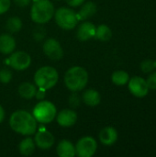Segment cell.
Returning a JSON list of instances; mask_svg holds the SVG:
<instances>
[{"label":"cell","instance_id":"1","mask_svg":"<svg viewBox=\"0 0 156 157\" xmlns=\"http://www.w3.org/2000/svg\"><path fill=\"white\" fill-rule=\"evenodd\" d=\"M10 128L18 134L30 136L37 131V121L32 114L26 110L13 112L9 119Z\"/></svg>","mask_w":156,"mask_h":157},{"label":"cell","instance_id":"2","mask_svg":"<svg viewBox=\"0 0 156 157\" xmlns=\"http://www.w3.org/2000/svg\"><path fill=\"white\" fill-rule=\"evenodd\" d=\"M88 73L81 66H74L67 70L64 75V84L72 92H78L84 89L88 83Z\"/></svg>","mask_w":156,"mask_h":157},{"label":"cell","instance_id":"3","mask_svg":"<svg viewBox=\"0 0 156 157\" xmlns=\"http://www.w3.org/2000/svg\"><path fill=\"white\" fill-rule=\"evenodd\" d=\"M54 6L50 0H34L30 17L37 24H45L49 22L54 15Z\"/></svg>","mask_w":156,"mask_h":157},{"label":"cell","instance_id":"4","mask_svg":"<svg viewBox=\"0 0 156 157\" xmlns=\"http://www.w3.org/2000/svg\"><path fill=\"white\" fill-rule=\"evenodd\" d=\"M57 70L51 66H43L38 69L34 75V83L39 88L45 90L52 88L58 82Z\"/></svg>","mask_w":156,"mask_h":157},{"label":"cell","instance_id":"5","mask_svg":"<svg viewBox=\"0 0 156 157\" xmlns=\"http://www.w3.org/2000/svg\"><path fill=\"white\" fill-rule=\"evenodd\" d=\"M32 113L37 122L47 124L54 120L57 114V110L54 104L51 101L41 100L34 107Z\"/></svg>","mask_w":156,"mask_h":157},{"label":"cell","instance_id":"6","mask_svg":"<svg viewBox=\"0 0 156 157\" xmlns=\"http://www.w3.org/2000/svg\"><path fill=\"white\" fill-rule=\"evenodd\" d=\"M54 18L57 25L65 30L74 29L79 21L76 12L68 7H60L54 11Z\"/></svg>","mask_w":156,"mask_h":157},{"label":"cell","instance_id":"7","mask_svg":"<svg viewBox=\"0 0 156 157\" xmlns=\"http://www.w3.org/2000/svg\"><path fill=\"white\" fill-rule=\"evenodd\" d=\"M97 141L91 136L81 138L75 144V155L79 157H92L97 152Z\"/></svg>","mask_w":156,"mask_h":157},{"label":"cell","instance_id":"8","mask_svg":"<svg viewBox=\"0 0 156 157\" xmlns=\"http://www.w3.org/2000/svg\"><path fill=\"white\" fill-rule=\"evenodd\" d=\"M7 63L11 68L17 71H23L30 66L31 58L30 55L25 52L22 51L13 52L7 60Z\"/></svg>","mask_w":156,"mask_h":157},{"label":"cell","instance_id":"9","mask_svg":"<svg viewBox=\"0 0 156 157\" xmlns=\"http://www.w3.org/2000/svg\"><path fill=\"white\" fill-rule=\"evenodd\" d=\"M128 88L130 93L135 98H142L148 95L149 87L147 86L146 80L142 76H132L128 82Z\"/></svg>","mask_w":156,"mask_h":157},{"label":"cell","instance_id":"10","mask_svg":"<svg viewBox=\"0 0 156 157\" xmlns=\"http://www.w3.org/2000/svg\"><path fill=\"white\" fill-rule=\"evenodd\" d=\"M43 52L45 55L53 61H58L63 56V50L60 42L55 39H48L43 43Z\"/></svg>","mask_w":156,"mask_h":157},{"label":"cell","instance_id":"11","mask_svg":"<svg viewBox=\"0 0 156 157\" xmlns=\"http://www.w3.org/2000/svg\"><path fill=\"white\" fill-rule=\"evenodd\" d=\"M34 134H35L34 143L38 148H40L41 150H48L53 145L54 137H53L52 133L50 132L49 131H47L41 127L40 129L38 130V132L36 131V132Z\"/></svg>","mask_w":156,"mask_h":157},{"label":"cell","instance_id":"12","mask_svg":"<svg viewBox=\"0 0 156 157\" xmlns=\"http://www.w3.org/2000/svg\"><path fill=\"white\" fill-rule=\"evenodd\" d=\"M56 121L57 123L62 127H72L77 121V114L73 109H65L61 110L56 115Z\"/></svg>","mask_w":156,"mask_h":157},{"label":"cell","instance_id":"13","mask_svg":"<svg viewBox=\"0 0 156 157\" xmlns=\"http://www.w3.org/2000/svg\"><path fill=\"white\" fill-rule=\"evenodd\" d=\"M99 141L102 144L106 146H111L113 145L119 138V133L118 131L111 126H108L103 128L98 135Z\"/></svg>","mask_w":156,"mask_h":157},{"label":"cell","instance_id":"14","mask_svg":"<svg viewBox=\"0 0 156 157\" xmlns=\"http://www.w3.org/2000/svg\"><path fill=\"white\" fill-rule=\"evenodd\" d=\"M96 26L89 21H86L82 23L76 32L77 39L81 41H86L91 40L92 38H95V33H96Z\"/></svg>","mask_w":156,"mask_h":157},{"label":"cell","instance_id":"15","mask_svg":"<svg viewBox=\"0 0 156 157\" xmlns=\"http://www.w3.org/2000/svg\"><path fill=\"white\" fill-rule=\"evenodd\" d=\"M16 49L15 39L7 33L0 35V52L7 55L11 54Z\"/></svg>","mask_w":156,"mask_h":157},{"label":"cell","instance_id":"16","mask_svg":"<svg viewBox=\"0 0 156 157\" xmlns=\"http://www.w3.org/2000/svg\"><path fill=\"white\" fill-rule=\"evenodd\" d=\"M56 152L60 157H74L75 155V146L72 142L63 140L58 144Z\"/></svg>","mask_w":156,"mask_h":157},{"label":"cell","instance_id":"17","mask_svg":"<svg viewBox=\"0 0 156 157\" xmlns=\"http://www.w3.org/2000/svg\"><path fill=\"white\" fill-rule=\"evenodd\" d=\"M97 5L92 1L83 3L81 5V8L76 13L77 17L79 20H86V19L91 17L92 16H94L97 13Z\"/></svg>","mask_w":156,"mask_h":157},{"label":"cell","instance_id":"18","mask_svg":"<svg viewBox=\"0 0 156 157\" xmlns=\"http://www.w3.org/2000/svg\"><path fill=\"white\" fill-rule=\"evenodd\" d=\"M82 100L89 107H96L101 101L100 94L95 89H87L83 93Z\"/></svg>","mask_w":156,"mask_h":157},{"label":"cell","instance_id":"19","mask_svg":"<svg viewBox=\"0 0 156 157\" xmlns=\"http://www.w3.org/2000/svg\"><path fill=\"white\" fill-rule=\"evenodd\" d=\"M36 92H37V86L29 82L22 83L18 86V94L22 98L25 99L33 98L36 95Z\"/></svg>","mask_w":156,"mask_h":157},{"label":"cell","instance_id":"20","mask_svg":"<svg viewBox=\"0 0 156 157\" xmlns=\"http://www.w3.org/2000/svg\"><path fill=\"white\" fill-rule=\"evenodd\" d=\"M35 148H36V144L31 137H27L23 139L18 145V151L20 155L24 156H29L32 155L35 151Z\"/></svg>","mask_w":156,"mask_h":157},{"label":"cell","instance_id":"21","mask_svg":"<svg viewBox=\"0 0 156 157\" xmlns=\"http://www.w3.org/2000/svg\"><path fill=\"white\" fill-rule=\"evenodd\" d=\"M112 37V30L111 29L105 25L101 24L98 27L96 28V33H95V38L100 41H108Z\"/></svg>","mask_w":156,"mask_h":157},{"label":"cell","instance_id":"22","mask_svg":"<svg viewBox=\"0 0 156 157\" xmlns=\"http://www.w3.org/2000/svg\"><path fill=\"white\" fill-rule=\"evenodd\" d=\"M130 80V75L123 70H118L115 71L111 75V81L114 85L122 86L128 84Z\"/></svg>","mask_w":156,"mask_h":157},{"label":"cell","instance_id":"23","mask_svg":"<svg viewBox=\"0 0 156 157\" xmlns=\"http://www.w3.org/2000/svg\"><path fill=\"white\" fill-rule=\"evenodd\" d=\"M22 28V21L18 17H11L7 19L6 24V29L11 33L18 32Z\"/></svg>","mask_w":156,"mask_h":157},{"label":"cell","instance_id":"24","mask_svg":"<svg viewBox=\"0 0 156 157\" xmlns=\"http://www.w3.org/2000/svg\"><path fill=\"white\" fill-rule=\"evenodd\" d=\"M156 69V61L152 59H145L141 63V70L144 74H150Z\"/></svg>","mask_w":156,"mask_h":157},{"label":"cell","instance_id":"25","mask_svg":"<svg viewBox=\"0 0 156 157\" xmlns=\"http://www.w3.org/2000/svg\"><path fill=\"white\" fill-rule=\"evenodd\" d=\"M12 79V73L7 68H2L0 70V82L2 84H8Z\"/></svg>","mask_w":156,"mask_h":157},{"label":"cell","instance_id":"26","mask_svg":"<svg viewBox=\"0 0 156 157\" xmlns=\"http://www.w3.org/2000/svg\"><path fill=\"white\" fill-rule=\"evenodd\" d=\"M45 36H46V29L41 26H38L33 31V38L37 41L42 40L45 38Z\"/></svg>","mask_w":156,"mask_h":157},{"label":"cell","instance_id":"27","mask_svg":"<svg viewBox=\"0 0 156 157\" xmlns=\"http://www.w3.org/2000/svg\"><path fill=\"white\" fill-rule=\"evenodd\" d=\"M81 101H82V98L76 92H73V94L69 98V105L72 108L79 107L80 104H81Z\"/></svg>","mask_w":156,"mask_h":157},{"label":"cell","instance_id":"28","mask_svg":"<svg viewBox=\"0 0 156 157\" xmlns=\"http://www.w3.org/2000/svg\"><path fill=\"white\" fill-rule=\"evenodd\" d=\"M145 80L149 87V90H156V71L150 73L149 76Z\"/></svg>","mask_w":156,"mask_h":157},{"label":"cell","instance_id":"29","mask_svg":"<svg viewBox=\"0 0 156 157\" xmlns=\"http://www.w3.org/2000/svg\"><path fill=\"white\" fill-rule=\"evenodd\" d=\"M10 0H0V15L6 13L10 7Z\"/></svg>","mask_w":156,"mask_h":157},{"label":"cell","instance_id":"30","mask_svg":"<svg viewBox=\"0 0 156 157\" xmlns=\"http://www.w3.org/2000/svg\"><path fill=\"white\" fill-rule=\"evenodd\" d=\"M45 96H46V90H45V89H42V88H39V87H38L37 92H36V95H35L36 98H37V99H39V100H42V99L45 98Z\"/></svg>","mask_w":156,"mask_h":157},{"label":"cell","instance_id":"31","mask_svg":"<svg viewBox=\"0 0 156 157\" xmlns=\"http://www.w3.org/2000/svg\"><path fill=\"white\" fill-rule=\"evenodd\" d=\"M86 0H66L67 4L71 6L76 7V6H80L83 3H85Z\"/></svg>","mask_w":156,"mask_h":157},{"label":"cell","instance_id":"32","mask_svg":"<svg viewBox=\"0 0 156 157\" xmlns=\"http://www.w3.org/2000/svg\"><path fill=\"white\" fill-rule=\"evenodd\" d=\"M14 1H15L16 5H17L18 6H21V7L29 6V3L31 2V0H14Z\"/></svg>","mask_w":156,"mask_h":157},{"label":"cell","instance_id":"33","mask_svg":"<svg viewBox=\"0 0 156 157\" xmlns=\"http://www.w3.org/2000/svg\"><path fill=\"white\" fill-rule=\"evenodd\" d=\"M5 116H6V114H5V110H4L3 107L0 105V123L4 121V120H5Z\"/></svg>","mask_w":156,"mask_h":157},{"label":"cell","instance_id":"34","mask_svg":"<svg viewBox=\"0 0 156 157\" xmlns=\"http://www.w3.org/2000/svg\"><path fill=\"white\" fill-rule=\"evenodd\" d=\"M56 1H59V0H56Z\"/></svg>","mask_w":156,"mask_h":157},{"label":"cell","instance_id":"35","mask_svg":"<svg viewBox=\"0 0 156 157\" xmlns=\"http://www.w3.org/2000/svg\"><path fill=\"white\" fill-rule=\"evenodd\" d=\"M31 1H32V0H31ZM33 1H34V0H33Z\"/></svg>","mask_w":156,"mask_h":157},{"label":"cell","instance_id":"36","mask_svg":"<svg viewBox=\"0 0 156 157\" xmlns=\"http://www.w3.org/2000/svg\"><path fill=\"white\" fill-rule=\"evenodd\" d=\"M155 61H156V60H155Z\"/></svg>","mask_w":156,"mask_h":157}]
</instances>
